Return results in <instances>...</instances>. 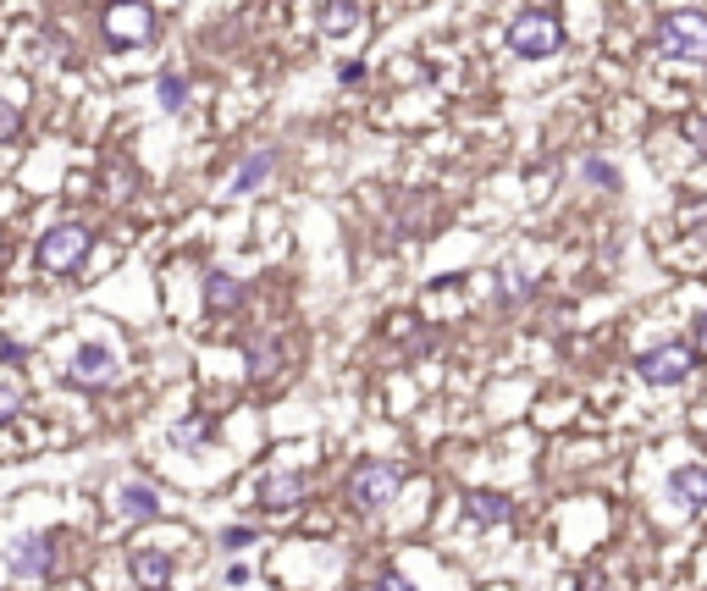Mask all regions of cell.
I'll return each mask as SVG.
<instances>
[{"label":"cell","instance_id":"cell-20","mask_svg":"<svg viewBox=\"0 0 707 591\" xmlns=\"http://www.w3.org/2000/svg\"><path fill=\"white\" fill-rule=\"evenodd\" d=\"M531 288H537V283H531L520 266H503V272H498V304H526Z\"/></svg>","mask_w":707,"mask_h":591},{"label":"cell","instance_id":"cell-1","mask_svg":"<svg viewBox=\"0 0 707 591\" xmlns=\"http://www.w3.org/2000/svg\"><path fill=\"white\" fill-rule=\"evenodd\" d=\"M652 50L669 67H707V11L703 6H669V11H658Z\"/></svg>","mask_w":707,"mask_h":591},{"label":"cell","instance_id":"cell-15","mask_svg":"<svg viewBox=\"0 0 707 591\" xmlns=\"http://www.w3.org/2000/svg\"><path fill=\"white\" fill-rule=\"evenodd\" d=\"M315 22H321V33H326V39H343V33H360V22H365V17H360V6H354V0H326Z\"/></svg>","mask_w":707,"mask_h":591},{"label":"cell","instance_id":"cell-18","mask_svg":"<svg viewBox=\"0 0 707 591\" xmlns=\"http://www.w3.org/2000/svg\"><path fill=\"white\" fill-rule=\"evenodd\" d=\"M580 183H591V188L613 194V188H625V171H619L608 155H586V160H580Z\"/></svg>","mask_w":707,"mask_h":591},{"label":"cell","instance_id":"cell-17","mask_svg":"<svg viewBox=\"0 0 707 591\" xmlns=\"http://www.w3.org/2000/svg\"><path fill=\"white\" fill-rule=\"evenodd\" d=\"M205 304H210V309H238V304H244V283H238L233 272H210V277H205Z\"/></svg>","mask_w":707,"mask_h":591},{"label":"cell","instance_id":"cell-16","mask_svg":"<svg viewBox=\"0 0 707 591\" xmlns=\"http://www.w3.org/2000/svg\"><path fill=\"white\" fill-rule=\"evenodd\" d=\"M277 365H283V348H277L272 337H249V343H244V371H249L255 382H261V376H272Z\"/></svg>","mask_w":707,"mask_h":591},{"label":"cell","instance_id":"cell-8","mask_svg":"<svg viewBox=\"0 0 707 591\" xmlns=\"http://www.w3.org/2000/svg\"><path fill=\"white\" fill-rule=\"evenodd\" d=\"M67 382L72 387H106V382H117V348L111 343H84L72 354V365H67Z\"/></svg>","mask_w":707,"mask_h":591},{"label":"cell","instance_id":"cell-5","mask_svg":"<svg viewBox=\"0 0 707 591\" xmlns=\"http://www.w3.org/2000/svg\"><path fill=\"white\" fill-rule=\"evenodd\" d=\"M89 244H95V233H89L84 221H61V227H50V233L39 238V266H45V272H72V266L89 255Z\"/></svg>","mask_w":707,"mask_h":591},{"label":"cell","instance_id":"cell-14","mask_svg":"<svg viewBox=\"0 0 707 591\" xmlns=\"http://www.w3.org/2000/svg\"><path fill=\"white\" fill-rule=\"evenodd\" d=\"M464 514L475 525H509L514 520V503L503 492H464Z\"/></svg>","mask_w":707,"mask_h":591},{"label":"cell","instance_id":"cell-7","mask_svg":"<svg viewBox=\"0 0 707 591\" xmlns=\"http://www.w3.org/2000/svg\"><path fill=\"white\" fill-rule=\"evenodd\" d=\"M100 28H106L111 45H149V39H155V11H149L144 0H117V6L100 17Z\"/></svg>","mask_w":707,"mask_h":591},{"label":"cell","instance_id":"cell-4","mask_svg":"<svg viewBox=\"0 0 707 591\" xmlns=\"http://www.w3.org/2000/svg\"><path fill=\"white\" fill-rule=\"evenodd\" d=\"M399 486H404V464H393V459H365V464L348 475V498H354L365 514H382V509L399 498Z\"/></svg>","mask_w":707,"mask_h":591},{"label":"cell","instance_id":"cell-9","mask_svg":"<svg viewBox=\"0 0 707 591\" xmlns=\"http://www.w3.org/2000/svg\"><path fill=\"white\" fill-rule=\"evenodd\" d=\"M304 486H310V481H304L298 470H266V475L255 481V503H261V509H293V503L304 498Z\"/></svg>","mask_w":707,"mask_h":591},{"label":"cell","instance_id":"cell-3","mask_svg":"<svg viewBox=\"0 0 707 591\" xmlns=\"http://www.w3.org/2000/svg\"><path fill=\"white\" fill-rule=\"evenodd\" d=\"M697 343H686V337H669V343H658V348H641L636 354V376L647 382V387H680V382H691V371H697Z\"/></svg>","mask_w":707,"mask_h":591},{"label":"cell","instance_id":"cell-23","mask_svg":"<svg viewBox=\"0 0 707 591\" xmlns=\"http://www.w3.org/2000/svg\"><path fill=\"white\" fill-rule=\"evenodd\" d=\"M255 542H261V536H255L249 525H227V531H222V553H249Z\"/></svg>","mask_w":707,"mask_h":591},{"label":"cell","instance_id":"cell-21","mask_svg":"<svg viewBox=\"0 0 707 591\" xmlns=\"http://www.w3.org/2000/svg\"><path fill=\"white\" fill-rule=\"evenodd\" d=\"M199 443H205V421H199V415H188V421L171 426V447H177V453H194Z\"/></svg>","mask_w":707,"mask_h":591},{"label":"cell","instance_id":"cell-12","mask_svg":"<svg viewBox=\"0 0 707 591\" xmlns=\"http://www.w3.org/2000/svg\"><path fill=\"white\" fill-rule=\"evenodd\" d=\"M669 498H675L680 509L703 514L707 509V464H680V470H669Z\"/></svg>","mask_w":707,"mask_h":591},{"label":"cell","instance_id":"cell-19","mask_svg":"<svg viewBox=\"0 0 707 591\" xmlns=\"http://www.w3.org/2000/svg\"><path fill=\"white\" fill-rule=\"evenodd\" d=\"M155 100H160V111H183V106H188V78L166 67V72L155 78Z\"/></svg>","mask_w":707,"mask_h":591},{"label":"cell","instance_id":"cell-24","mask_svg":"<svg viewBox=\"0 0 707 591\" xmlns=\"http://www.w3.org/2000/svg\"><path fill=\"white\" fill-rule=\"evenodd\" d=\"M680 134H686V145H697V155L707 160V117H686V128H680Z\"/></svg>","mask_w":707,"mask_h":591},{"label":"cell","instance_id":"cell-10","mask_svg":"<svg viewBox=\"0 0 707 591\" xmlns=\"http://www.w3.org/2000/svg\"><path fill=\"white\" fill-rule=\"evenodd\" d=\"M111 503H117V514H122L128 525H149V520H160V498H155V486H144V481H122Z\"/></svg>","mask_w":707,"mask_h":591},{"label":"cell","instance_id":"cell-29","mask_svg":"<svg viewBox=\"0 0 707 591\" xmlns=\"http://www.w3.org/2000/svg\"><path fill=\"white\" fill-rule=\"evenodd\" d=\"M17 404H22V398L6 387V393H0V421H11V415H17Z\"/></svg>","mask_w":707,"mask_h":591},{"label":"cell","instance_id":"cell-11","mask_svg":"<svg viewBox=\"0 0 707 591\" xmlns=\"http://www.w3.org/2000/svg\"><path fill=\"white\" fill-rule=\"evenodd\" d=\"M272 171H277V149H272V145L249 149V155H244V166L233 171V188H227V194H233V199H249V194H255Z\"/></svg>","mask_w":707,"mask_h":591},{"label":"cell","instance_id":"cell-25","mask_svg":"<svg viewBox=\"0 0 707 591\" xmlns=\"http://www.w3.org/2000/svg\"><path fill=\"white\" fill-rule=\"evenodd\" d=\"M17 128H22L17 106H6V100H0V145H11V139H17Z\"/></svg>","mask_w":707,"mask_h":591},{"label":"cell","instance_id":"cell-2","mask_svg":"<svg viewBox=\"0 0 707 591\" xmlns=\"http://www.w3.org/2000/svg\"><path fill=\"white\" fill-rule=\"evenodd\" d=\"M503 45H509V56H520V61H553V56H564V22H559V11L531 6V11H520V17L509 22Z\"/></svg>","mask_w":707,"mask_h":591},{"label":"cell","instance_id":"cell-28","mask_svg":"<svg viewBox=\"0 0 707 591\" xmlns=\"http://www.w3.org/2000/svg\"><path fill=\"white\" fill-rule=\"evenodd\" d=\"M371 591H415V587H410L404 575H382V581H376V587H371Z\"/></svg>","mask_w":707,"mask_h":591},{"label":"cell","instance_id":"cell-22","mask_svg":"<svg viewBox=\"0 0 707 591\" xmlns=\"http://www.w3.org/2000/svg\"><path fill=\"white\" fill-rule=\"evenodd\" d=\"M680 233H691V238H707V199H691V205H680Z\"/></svg>","mask_w":707,"mask_h":591},{"label":"cell","instance_id":"cell-13","mask_svg":"<svg viewBox=\"0 0 707 591\" xmlns=\"http://www.w3.org/2000/svg\"><path fill=\"white\" fill-rule=\"evenodd\" d=\"M128 570H134V581L144 591H166L171 581V553H160V548H134L128 553Z\"/></svg>","mask_w":707,"mask_h":591},{"label":"cell","instance_id":"cell-6","mask_svg":"<svg viewBox=\"0 0 707 591\" xmlns=\"http://www.w3.org/2000/svg\"><path fill=\"white\" fill-rule=\"evenodd\" d=\"M6 570H11L17 581H45V575L56 570V542H50V536H39V531H28V536L6 542Z\"/></svg>","mask_w":707,"mask_h":591},{"label":"cell","instance_id":"cell-27","mask_svg":"<svg viewBox=\"0 0 707 591\" xmlns=\"http://www.w3.org/2000/svg\"><path fill=\"white\" fill-rule=\"evenodd\" d=\"M691 343H697V354L707 359V309L697 315V326H691Z\"/></svg>","mask_w":707,"mask_h":591},{"label":"cell","instance_id":"cell-26","mask_svg":"<svg viewBox=\"0 0 707 591\" xmlns=\"http://www.w3.org/2000/svg\"><path fill=\"white\" fill-rule=\"evenodd\" d=\"M337 83H365V61H343L337 67Z\"/></svg>","mask_w":707,"mask_h":591}]
</instances>
